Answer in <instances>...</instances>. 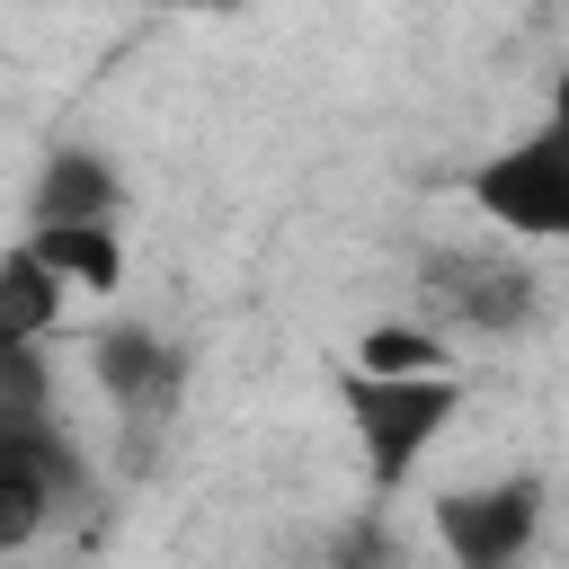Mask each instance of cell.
Masks as SVG:
<instances>
[{"label":"cell","instance_id":"2","mask_svg":"<svg viewBox=\"0 0 569 569\" xmlns=\"http://www.w3.org/2000/svg\"><path fill=\"white\" fill-rule=\"evenodd\" d=\"M542 533V480H480V489H445L436 498V542L453 551V569H516Z\"/></svg>","mask_w":569,"mask_h":569},{"label":"cell","instance_id":"11","mask_svg":"<svg viewBox=\"0 0 569 569\" xmlns=\"http://www.w3.org/2000/svg\"><path fill=\"white\" fill-rule=\"evenodd\" d=\"M0 409L9 418H44L53 409V373H44V356L27 338H0Z\"/></svg>","mask_w":569,"mask_h":569},{"label":"cell","instance_id":"9","mask_svg":"<svg viewBox=\"0 0 569 569\" xmlns=\"http://www.w3.org/2000/svg\"><path fill=\"white\" fill-rule=\"evenodd\" d=\"M62 302H71V293L44 276L36 249H9V258H0V338H27V347H36V338L62 320Z\"/></svg>","mask_w":569,"mask_h":569},{"label":"cell","instance_id":"6","mask_svg":"<svg viewBox=\"0 0 569 569\" xmlns=\"http://www.w3.org/2000/svg\"><path fill=\"white\" fill-rule=\"evenodd\" d=\"M71 222H116V169L98 151H53L36 178V231H71Z\"/></svg>","mask_w":569,"mask_h":569},{"label":"cell","instance_id":"5","mask_svg":"<svg viewBox=\"0 0 569 569\" xmlns=\"http://www.w3.org/2000/svg\"><path fill=\"white\" fill-rule=\"evenodd\" d=\"M98 382L133 427H160L169 400H178V347L151 338V329H107L98 338Z\"/></svg>","mask_w":569,"mask_h":569},{"label":"cell","instance_id":"1","mask_svg":"<svg viewBox=\"0 0 569 569\" xmlns=\"http://www.w3.org/2000/svg\"><path fill=\"white\" fill-rule=\"evenodd\" d=\"M453 409H462L453 373H427V382H373V373H347V418H356V445H365L373 489H400V480L427 462V445L453 427Z\"/></svg>","mask_w":569,"mask_h":569},{"label":"cell","instance_id":"10","mask_svg":"<svg viewBox=\"0 0 569 569\" xmlns=\"http://www.w3.org/2000/svg\"><path fill=\"white\" fill-rule=\"evenodd\" d=\"M356 373H373V382H427V373H445V347H436V329H365L356 338Z\"/></svg>","mask_w":569,"mask_h":569},{"label":"cell","instance_id":"14","mask_svg":"<svg viewBox=\"0 0 569 569\" xmlns=\"http://www.w3.org/2000/svg\"><path fill=\"white\" fill-rule=\"evenodd\" d=\"M551 133L569 142V71H560V89H551Z\"/></svg>","mask_w":569,"mask_h":569},{"label":"cell","instance_id":"13","mask_svg":"<svg viewBox=\"0 0 569 569\" xmlns=\"http://www.w3.org/2000/svg\"><path fill=\"white\" fill-rule=\"evenodd\" d=\"M338 569H382V533H373V525L338 533Z\"/></svg>","mask_w":569,"mask_h":569},{"label":"cell","instance_id":"4","mask_svg":"<svg viewBox=\"0 0 569 569\" xmlns=\"http://www.w3.org/2000/svg\"><path fill=\"white\" fill-rule=\"evenodd\" d=\"M418 284H427V302H436L445 320H462V329H516V320L533 311V276H525L516 258H489V249H436V258L418 267Z\"/></svg>","mask_w":569,"mask_h":569},{"label":"cell","instance_id":"7","mask_svg":"<svg viewBox=\"0 0 569 569\" xmlns=\"http://www.w3.org/2000/svg\"><path fill=\"white\" fill-rule=\"evenodd\" d=\"M36 258H44V276L71 293H116L124 284V249H116V222H71V231H36L27 240Z\"/></svg>","mask_w":569,"mask_h":569},{"label":"cell","instance_id":"3","mask_svg":"<svg viewBox=\"0 0 569 569\" xmlns=\"http://www.w3.org/2000/svg\"><path fill=\"white\" fill-rule=\"evenodd\" d=\"M471 204L498 213V222L525 231V240H569V142L542 124V133H525L516 151L480 160V169H471Z\"/></svg>","mask_w":569,"mask_h":569},{"label":"cell","instance_id":"8","mask_svg":"<svg viewBox=\"0 0 569 569\" xmlns=\"http://www.w3.org/2000/svg\"><path fill=\"white\" fill-rule=\"evenodd\" d=\"M0 453H9V462H18L53 507H62V498H80V480H89V462L71 453V436H62L53 418H9V409H0Z\"/></svg>","mask_w":569,"mask_h":569},{"label":"cell","instance_id":"12","mask_svg":"<svg viewBox=\"0 0 569 569\" xmlns=\"http://www.w3.org/2000/svg\"><path fill=\"white\" fill-rule=\"evenodd\" d=\"M44 516H53V498H44V489H36V480L0 453V551L36 542V533H44Z\"/></svg>","mask_w":569,"mask_h":569}]
</instances>
